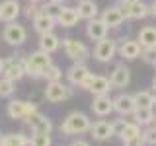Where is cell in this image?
<instances>
[{"instance_id":"obj_1","label":"cell","mask_w":156,"mask_h":146,"mask_svg":"<svg viewBox=\"0 0 156 146\" xmlns=\"http://www.w3.org/2000/svg\"><path fill=\"white\" fill-rule=\"evenodd\" d=\"M90 127H92V121L86 113H82V111H72V113H68L65 119H62L58 130L65 136H74V134L88 133Z\"/></svg>"},{"instance_id":"obj_2","label":"cell","mask_w":156,"mask_h":146,"mask_svg":"<svg viewBox=\"0 0 156 146\" xmlns=\"http://www.w3.org/2000/svg\"><path fill=\"white\" fill-rule=\"evenodd\" d=\"M53 62V58L49 53L45 51H35V53H29L27 57H23V68H26V76L33 78V80H39L43 78V72L45 68Z\"/></svg>"},{"instance_id":"obj_3","label":"cell","mask_w":156,"mask_h":146,"mask_svg":"<svg viewBox=\"0 0 156 146\" xmlns=\"http://www.w3.org/2000/svg\"><path fill=\"white\" fill-rule=\"evenodd\" d=\"M61 45H62V53L74 62H84L86 58H90V49L80 39L65 37V39H61Z\"/></svg>"},{"instance_id":"obj_4","label":"cell","mask_w":156,"mask_h":146,"mask_svg":"<svg viewBox=\"0 0 156 146\" xmlns=\"http://www.w3.org/2000/svg\"><path fill=\"white\" fill-rule=\"evenodd\" d=\"M2 39L12 47H20L27 41V29L18 22H8L2 29Z\"/></svg>"},{"instance_id":"obj_5","label":"cell","mask_w":156,"mask_h":146,"mask_svg":"<svg viewBox=\"0 0 156 146\" xmlns=\"http://www.w3.org/2000/svg\"><path fill=\"white\" fill-rule=\"evenodd\" d=\"M4 78L12 82H20L23 76H26V68H23V57L22 55H12V57H6L4 58V70L2 74Z\"/></svg>"},{"instance_id":"obj_6","label":"cell","mask_w":156,"mask_h":146,"mask_svg":"<svg viewBox=\"0 0 156 146\" xmlns=\"http://www.w3.org/2000/svg\"><path fill=\"white\" fill-rule=\"evenodd\" d=\"M33 111H37V105L31 103V101H23V99H10L6 105V113L14 121H23Z\"/></svg>"},{"instance_id":"obj_7","label":"cell","mask_w":156,"mask_h":146,"mask_svg":"<svg viewBox=\"0 0 156 146\" xmlns=\"http://www.w3.org/2000/svg\"><path fill=\"white\" fill-rule=\"evenodd\" d=\"M117 55V41L111 37H104L100 41H96L94 47V58L98 62H109L113 61Z\"/></svg>"},{"instance_id":"obj_8","label":"cell","mask_w":156,"mask_h":146,"mask_svg":"<svg viewBox=\"0 0 156 146\" xmlns=\"http://www.w3.org/2000/svg\"><path fill=\"white\" fill-rule=\"evenodd\" d=\"M117 6L125 14V19H144L146 16H150L148 4L143 2V0H135V2H121L119 0Z\"/></svg>"},{"instance_id":"obj_9","label":"cell","mask_w":156,"mask_h":146,"mask_svg":"<svg viewBox=\"0 0 156 146\" xmlns=\"http://www.w3.org/2000/svg\"><path fill=\"white\" fill-rule=\"evenodd\" d=\"M43 96L49 103H61V101H65L72 96V88H68L62 82H47Z\"/></svg>"},{"instance_id":"obj_10","label":"cell","mask_w":156,"mask_h":146,"mask_svg":"<svg viewBox=\"0 0 156 146\" xmlns=\"http://www.w3.org/2000/svg\"><path fill=\"white\" fill-rule=\"evenodd\" d=\"M90 68H88L84 62H72L66 70V80L70 86H76V88H82L86 84V80L90 78Z\"/></svg>"},{"instance_id":"obj_11","label":"cell","mask_w":156,"mask_h":146,"mask_svg":"<svg viewBox=\"0 0 156 146\" xmlns=\"http://www.w3.org/2000/svg\"><path fill=\"white\" fill-rule=\"evenodd\" d=\"M82 88H84L86 92H90L92 96H104V94H109V92L113 90L109 78L100 76V74H90V78L86 80V84Z\"/></svg>"},{"instance_id":"obj_12","label":"cell","mask_w":156,"mask_h":146,"mask_svg":"<svg viewBox=\"0 0 156 146\" xmlns=\"http://www.w3.org/2000/svg\"><path fill=\"white\" fill-rule=\"evenodd\" d=\"M26 125L31 129V133H41V134H51L53 133V123L47 115L39 113V111H33L29 117H26Z\"/></svg>"},{"instance_id":"obj_13","label":"cell","mask_w":156,"mask_h":146,"mask_svg":"<svg viewBox=\"0 0 156 146\" xmlns=\"http://www.w3.org/2000/svg\"><path fill=\"white\" fill-rule=\"evenodd\" d=\"M140 51H143V47H140V43L136 41V39L123 37L117 43V55L121 58H125V61H135V58H139Z\"/></svg>"},{"instance_id":"obj_14","label":"cell","mask_w":156,"mask_h":146,"mask_svg":"<svg viewBox=\"0 0 156 146\" xmlns=\"http://www.w3.org/2000/svg\"><path fill=\"white\" fill-rule=\"evenodd\" d=\"M113 111L119 113L121 117H131L136 111L135 97L131 94H119L113 97Z\"/></svg>"},{"instance_id":"obj_15","label":"cell","mask_w":156,"mask_h":146,"mask_svg":"<svg viewBox=\"0 0 156 146\" xmlns=\"http://www.w3.org/2000/svg\"><path fill=\"white\" fill-rule=\"evenodd\" d=\"M100 18H101V22H104L109 29H119L121 26H123V22H125V14L121 12V8L117 6V4L107 6L104 12H101Z\"/></svg>"},{"instance_id":"obj_16","label":"cell","mask_w":156,"mask_h":146,"mask_svg":"<svg viewBox=\"0 0 156 146\" xmlns=\"http://www.w3.org/2000/svg\"><path fill=\"white\" fill-rule=\"evenodd\" d=\"M88 133H90L92 138L98 140V142H105V140H109L111 136H115L111 121H104V119L92 123V127H90V130H88Z\"/></svg>"},{"instance_id":"obj_17","label":"cell","mask_w":156,"mask_h":146,"mask_svg":"<svg viewBox=\"0 0 156 146\" xmlns=\"http://www.w3.org/2000/svg\"><path fill=\"white\" fill-rule=\"evenodd\" d=\"M109 82L113 86V90H123L131 82V70L125 64H115L113 72L109 74Z\"/></svg>"},{"instance_id":"obj_18","label":"cell","mask_w":156,"mask_h":146,"mask_svg":"<svg viewBox=\"0 0 156 146\" xmlns=\"http://www.w3.org/2000/svg\"><path fill=\"white\" fill-rule=\"evenodd\" d=\"M20 14H22V4L18 0H2L0 2V19L4 23L16 22Z\"/></svg>"},{"instance_id":"obj_19","label":"cell","mask_w":156,"mask_h":146,"mask_svg":"<svg viewBox=\"0 0 156 146\" xmlns=\"http://www.w3.org/2000/svg\"><path fill=\"white\" fill-rule=\"evenodd\" d=\"M92 111L98 117H107L113 113V97H109V94L104 96H94V101H92Z\"/></svg>"},{"instance_id":"obj_20","label":"cell","mask_w":156,"mask_h":146,"mask_svg":"<svg viewBox=\"0 0 156 146\" xmlns=\"http://www.w3.org/2000/svg\"><path fill=\"white\" fill-rule=\"evenodd\" d=\"M107 31H109V27L101 22V18L88 19V23H86V35H88V39H92V41H100V39L107 37Z\"/></svg>"},{"instance_id":"obj_21","label":"cell","mask_w":156,"mask_h":146,"mask_svg":"<svg viewBox=\"0 0 156 146\" xmlns=\"http://www.w3.org/2000/svg\"><path fill=\"white\" fill-rule=\"evenodd\" d=\"M61 49V37L57 35L55 31H49L39 35V51H45L49 55H53L55 51Z\"/></svg>"},{"instance_id":"obj_22","label":"cell","mask_w":156,"mask_h":146,"mask_svg":"<svg viewBox=\"0 0 156 146\" xmlns=\"http://www.w3.org/2000/svg\"><path fill=\"white\" fill-rule=\"evenodd\" d=\"M31 22H33V29H35L39 35L53 31V29H55V26H57V19L51 18V16H47V14H43V12H39L37 16L31 19Z\"/></svg>"},{"instance_id":"obj_23","label":"cell","mask_w":156,"mask_h":146,"mask_svg":"<svg viewBox=\"0 0 156 146\" xmlns=\"http://www.w3.org/2000/svg\"><path fill=\"white\" fill-rule=\"evenodd\" d=\"M78 22H80V14L72 6H65L57 18V26H61V27H74Z\"/></svg>"},{"instance_id":"obj_24","label":"cell","mask_w":156,"mask_h":146,"mask_svg":"<svg viewBox=\"0 0 156 146\" xmlns=\"http://www.w3.org/2000/svg\"><path fill=\"white\" fill-rule=\"evenodd\" d=\"M78 14H80V19H94L98 18V14H100V10H98V4L94 2V0H80L78 2Z\"/></svg>"},{"instance_id":"obj_25","label":"cell","mask_w":156,"mask_h":146,"mask_svg":"<svg viewBox=\"0 0 156 146\" xmlns=\"http://www.w3.org/2000/svg\"><path fill=\"white\" fill-rule=\"evenodd\" d=\"M135 119V123L136 125H140V127H148V125H152L154 123V107H136V111L133 115H131Z\"/></svg>"},{"instance_id":"obj_26","label":"cell","mask_w":156,"mask_h":146,"mask_svg":"<svg viewBox=\"0 0 156 146\" xmlns=\"http://www.w3.org/2000/svg\"><path fill=\"white\" fill-rule=\"evenodd\" d=\"M136 41L140 43V47H143V49H146V47H156V27L154 26H144L139 31Z\"/></svg>"},{"instance_id":"obj_27","label":"cell","mask_w":156,"mask_h":146,"mask_svg":"<svg viewBox=\"0 0 156 146\" xmlns=\"http://www.w3.org/2000/svg\"><path fill=\"white\" fill-rule=\"evenodd\" d=\"M0 146H29V136L23 133H10L2 134Z\"/></svg>"},{"instance_id":"obj_28","label":"cell","mask_w":156,"mask_h":146,"mask_svg":"<svg viewBox=\"0 0 156 146\" xmlns=\"http://www.w3.org/2000/svg\"><path fill=\"white\" fill-rule=\"evenodd\" d=\"M140 133H143V130H140V125H136L135 121H127V125L123 127V130L119 133V138L125 142V140H131V138L140 136Z\"/></svg>"},{"instance_id":"obj_29","label":"cell","mask_w":156,"mask_h":146,"mask_svg":"<svg viewBox=\"0 0 156 146\" xmlns=\"http://www.w3.org/2000/svg\"><path fill=\"white\" fill-rule=\"evenodd\" d=\"M62 8H65V4L58 2V0H47V2L41 6V12L57 19V18H58V14L62 12Z\"/></svg>"},{"instance_id":"obj_30","label":"cell","mask_w":156,"mask_h":146,"mask_svg":"<svg viewBox=\"0 0 156 146\" xmlns=\"http://www.w3.org/2000/svg\"><path fill=\"white\" fill-rule=\"evenodd\" d=\"M135 97V103L136 107H154V97H152V92H136V94H133Z\"/></svg>"},{"instance_id":"obj_31","label":"cell","mask_w":156,"mask_h":146,"mask_svg":"<svg viewBox=\"0 0 156 146\" xmlns=\"http://www.w3.org/2000/svg\"><path fill=\"white\" fill-rule=\"evenodd\" d=\"M43 80H47V82H61L62 80V70L57 64L51 62V64L45 68V72H43Z\"/></svg>"},{"instance_id":"obj_32","label":"cell","mask_w":156,"mask_h":146,"mask_svg":"<svg viewBox=\"0 0 156 146\" xmlns=\"http://www.w3.org/2000/svg\"><path fill=\"white\" fill-rule=\"evenodd\" d=\"M16 94V82L0 76V97H12Z\"/></svg>"},{"instance_id":"obj_33","label":"cell","mask_w":156,"mask_h":146,"mask_svg":"<svg viewBox=\"0 0 156 146\" xmlns=\"http://www.w3.org/2000/svg\"><path fill=\"white\" fill-rule=\"evenodd\" d=\"M51 144H53L51 134L31 133V138H29V146H51Z\"/></svg>"},{"instance_id":"obj_34","label":"cell","mask_w":156,"mask_h":146,"mask_svg":"<svg viewBox=\"0 0 156 146\" xmlns=\"http://www.w3.org/2000/svg\"><path fill=\"white\" fill-rule=\"evenodd\" d=\"M140 136H143V142L146 146H156V127L154 125H148L143 133H140Z\"/></svg>"},{"instance_id":"obj_35","label":"cell","mask_w":156,"mask_h":146,"mask_svg":"<svg viewBox=\"0 0 156 146\" xmlns=\"http://www.w3.org/2000/svg\"><path fill=\"white\" fill-rule=\"evenodd\" d=\"M140 58L146 64H154L156 62V47H146L140 51Z\"/></svg>"},{"instance_id":"obj_36","label":"cell","mask_w":156,"mask_h":146,"mask_svg":"<svg viewBox=\"0 0 156 146\" xmlns=\"http://www.w3.org/2000/svg\"><path fill=\"white\" fill-rule=\"evenodd\" d=\"M22 12H23V16H26V18L33 19L39 12H41V6H37V2H29L26 8H22Z\"/></svg>"},{"instance_id":"obj_37","label":"cell","mask_w":156,"mask_h":146,"mask_svg":"<svg viewBox=\"0 0 156 146\" xmlns=\"http://www.w3.org/2000/svg\"><path fill=\"white\" fill-rule=\"evenodd\" d=\"M111 125H113V133H115V136H119V133L123 130V127L127 125V121H125V119H115V121H111Z\"/></svg>"},{"instance_id":"obj_38","label":"cell","mask_w":156,"mask_h":146,"mask_svg":"<svg viewBox=\"0 0 156 146\" xmlns=\"http://www.w3.org/2000/svg\"><path fill=\"white\" fill-rule=\"evenodd\" d=\"M123 146H144L143 142V136H136V138H131V140H125Z\"/></svg>"},{"instance_id":"obj_39","label":"cell","mask_w":156,"mask_h":146,"mask_svg":"<svg viewBox=\"0 0 156 146\" xmlns=\"http://www.w3.org/2000/svg\"><path fill=\"white\" fill-rule=\"evenodd\" d=\"M68 146H90V142H86V140H82V138H78V140H72Z\"/></svg>"},{"instance_id":"obj_40","label":"cell","mask_w":156,"mask_h":146,"mask_svg":"<svg viewBox=\"0 0 156 146\" xmlns=\"http://www.w3.org/2000/svg\"><path fill=\"white\" fill-rule=\"evenodd\" d=\"M148 8H150V16L156 18V0H152V2L148 4Z\"/></svg>"},{"instance_id":"obj_41","label":"cell","mask_w":156,"mask_h":146,"mask_svg":"<svg viewBox=\"0 0 156 146\" xmlns=\"http://www.w3.org/2000/svg\"><path fill=\"white\" fill-rule=\"evenodd\" d=\"M152 90H156V74H154V78H152Z\"/></svg>"},{"instance_id":"obj_42","label":"cell","mask_w":156,"mask_h":146,"mask_svg":"<svg viewBox=\"0 0 156 146\" xmlns=\"http://www.w3.org/2000/svg\"><path fill=\"white\" fill-rule=\"evenodd\" d=\"M152 97H154V105H156V90H152Z\"/></svg>"},{"instance_id":"obj_43","label":"cell","mask_w":156,"mask_h":146,"mask_svg":"<svg viewBox=\"0 0 156 146\" xmlns=\"http://www.w3.org/2000/svg\"><path fill=\"white\" fill-rule=\"evenodd\" d=\"M27 2H37V4H39V2H41V0H27Z\"/></svg>"},{"instance_id":"obj_44","label":"cell","mask_w":156,"mask_h":146,"mask_svg":"<svg viewBox=\"0 0 156 146\" xmlns=\"http://www.w3.org/2000/svg\"><path fill=\"white\" fill-rule=\"evenodd\" d=\"M121 2H135V0H121Z\"/></svg>"},{"instance_id":"obj_45","label":"cell","mask_w":156,"mask_h":146,"mask_svg":"<svg viewBox=\"0 0 156 146\" xmlns=\"http://www.w3.org/2000/svg\"><path fill=\"white\" fill-rule=\"evenodd\" d=\"M154 127H156V117H154Z\"/></svg>"},{"instance_id":"obj_46","label":"cell","mask_w":156,"mask_h":146,"mask_svg":"<svg viewBox=\"0 0 156 146\" xmlns=\"http://www.w3.org/2000/svg\"><path fill=\"white\" fill-rule=\"evenodd\" d=\"M152 66H154V70H156V62H154V64H152Z\"/></svg>"},{"instance_id":"obj_47","label":"cell","mask_w":156,"mask_h":146,"mask_svg":"<svg viewBox=\"0 0 156 146\" xmlns=\"http://www.w3.org/2000/svg\"><path fill=\"white\" fill-rule=\"evenodd\" d=\"M58 2H65V0H58Z\"/></svg>"},{"instance_id":"obj_48","label":"cell","mask_w":156,"mask_h":146,"mask_svg":"<svg viewBox=\"0 0 156 146\" xmlns=\"http://www.w3.org/2000/svg\"><path fill=\"white\" fill-rule=\"evenodd\" d=\"M0 140H2V134H0Z\"/></svg>"}]
</instances>
